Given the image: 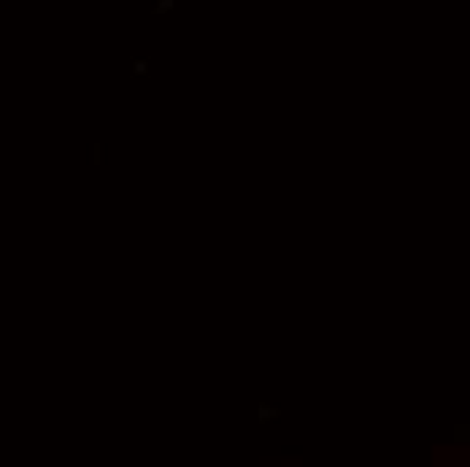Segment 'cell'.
Segmentation results:
<instances>
[{
  "mask_svg": "<svg viewBox=\"0 0 470 467\" xmlns=\"http://www.w3.org/2000/svg\"><path fill=\"white\" fill-rule=\"evenodd\" d=\"M173 8H176V0H157L154 14H167V11H173Z\"/></svg>",
  "mask_w": 470,
  "mask_h": 467,
  "instance_id": "cell-1",
  "label": "cell"
},
{
  "mask_svg": "<svg viewBox=\"0 0 470 467\" xmlns=\"http://www.w3.org/2000/svg\"><path fill=\"white\" fill-rule=\"evenodd\" d=\"M133 71H135V73H140V76H143V73L149 71V62H146V60H135V62H133Z\"/></svg>",
  "mask_w": 470,
  "mask_h": 467,
  "instance_id": "cell-3",
  "label": "cell"
},
{
  "mask_svg": "<svg viewBox=\"0 0 470 467\" xmlns=\"http://www.w3.org/2000/svg\"><path fill=\"white\" fill-rule=\"evenodd\" d=\"M278 413H276V408H268V405H259V418L262 421H268V418H276Z\"/></svg>",
  "mask_w": 470,
  "mask_h": 467,
  "instance_id": "cell-2",
  "label": "cell"
}]
</instances>
